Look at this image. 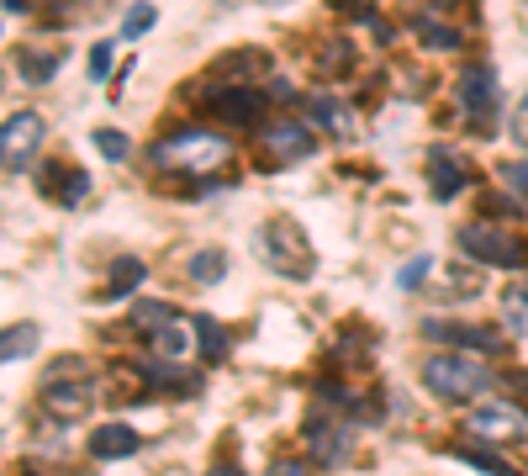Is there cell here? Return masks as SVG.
Wrapping results in <instances>:
<instances>
[{"label": "cell", "instance_id": "cell-18", "mask_svg": "<svg viewBox=\"0 0 528 476\" xmlns=\"http://www.w3.org/2000/svg\"><path fill=\"white\" fill-rule=\"evenodd\" d=\"M143 281V260H132V254H122L117 265H111V281H106V297H127L132 286Z\"/></svg>", "mask_w": 528, "mask_h": 476}, {"label": "cell", "instance_id": "cell-9", "mask_svg": "<svg viewBox=\"0 0 528 476\" xmlns=\"http://www.w3.org/2000/svg\"><path fill=\"white\" fill-rule=\"evenodd\" d=\"M264 143H270V159L275 164H296V159H312L317 154V138L301 122H275Z\"/></svg>", "mask_w": 528, "mask_h": 476}, {"label": "cell", "instance_id": "cell-12", "mask_svg": "<svg viewBox=\"0 0 528 476\" xmlns=\"http://www.w3.org/2000/svg\"><path fill=\"white\" fill-rule=\"evenodd\" d=\"M428 191H433V201H455V196L465 191V170H460V164L449 159L444 149L428 154Z\"/></svg>", "mask_w": 528, "mask_h": 476}, {"label": "cell", "instance_id": "cell-29", "mask_svg": "<svg viewBox=\"0 0 528 476\" xmlns=\"http://www.w3.org/2000/svg\"><path fill=\"white\" fill-rule=\"evenodd\" d=\"M154 350H159L164 360H175V355L185 350V339H180V328H159V334H154Z\"/></svg>", "mask_w": 528, "mask_h": 476}, {"label": "cell", "instance_id": "cell-2", "mask_svg": "<svg viewBox=\"0 0 528 476\" xmlns=\"http://www.w3.org/2000/svg\"><path fill=\"white\" fill-rule=\"evenodd\" d=\"M423 387L444 402H470V397H481L492 387V376H486V365L470 360V355H433L423 365Z\"/></svg>", "mask_w": 528, "mask_h": 476}, {"label": "cell", "instance_id": "cell-20", "mask_svg": "<svg viewBox=\"0 0 528 476\" xmlns=\"http://www.w3.org/2000/svg\"><path fill=\"white\" fill-rule=\"evenodd\" d=\"M16 69H22L27 85H48L53 75H59V59H53V53H22V59H16Z\"/></svg>", "mask_w": 528, "mask_h": 476}, {"label": "cell", "instance_id": "cell-3", "mask_svg": "<svg viewBox=\"0 0 528 476\" xmlns=\"http://www.w3.org/2000/svg\"><path fill=\"white\" fill-rule=\"evenodd\" d=\"M259 254H264V260H270L286 281H307V276H312V244H307V233H301L296 223H286V217L259 228Z\"/></svg>", "mask_w": 528, "mask_h": 476}, {"label": "cell", "instance_id": "cell-30", "mask_svg": "<svg viewBox=\"0 0 528 476\" xmlns=\"http://www.w3.org/2000/svg\"><path fill=\"white\" fill-rule=\"evenodd\" d=\"M513 138H518V143H528V96L518 101V117H513Z\"/></svg>", "mask_w": 528, "mask_h": 476}, {"label": "cell", "instance_id": "cell-27", "mask_svg": "<svg viewBox=\"0 0 528 476\" xmlns=\"http://www.w3.org/2000/svg\"><path fill=\"white\" fill-rule=\"evenodd\" d=\"M154 22H159V11H154V6H132V11H127V22H122V38H143V32L154 27Z\"/></svg>", "mask_w": 528, "mask_h": 476}, {"label": "cell", "instance_id": "cell-24", "mask_svg": "<svg viewBox=\"0 0 528 476\" xmlns=\"http://www.w3.org/2000/svg\"><path fill=\"white\" fill-rule=\"evenodd\" d=\"M412 27H418L433 48H460V32L455 27H439V22H428V16H412Z\"/></svg>", "mask_w": 528, "mask_h": 476}, {"label": "cell", "instance_id": "cell-21", "mask_svg": "<svg viewBox=\"0 0 528 476\" xmlns=\"http://www.w3.org/2000/svg\"><path fill=\"white\" fill-rule=\"evenodd\" d=\"M132 323L148 328V334H159V328L175 323V307H164V302H138V307H132Z\"/></svg>", "mask_w": 528, "mask_h": 476}, {"label": "cell", "instance_id": "cell-14", "mask_svg": "<svg viewBox=\"0 0 528 476\" xmlns=\"http://www.w3.org/2000/svg\"><path fill=\"white\" fill-rule=\"evenodd\" d=\"M307 117H312L317 127H328L333 138H349V133H354V112H349L344 101H333V96H312V101H307Z\"/></svg>", "mask_w": 528, "mask_h": 476}, {"label": "cell", "instance_id": "cell-22", "mask_svg": "<svg viewBox=\"0 0 528 476\" xmlns=\"http://www.w3.org/2000/svg\"><path fill=\"white\" fill-rule=\"evenodd\" d=\"M497 180L513 191V201H528V159H507L502 170H497Z\"/></svg>", "mask_w": 528, "mask_h": 476}, {"label": "cell", "instance_id": "cell-25", "mask_svg": "<svg viewBox=\"0 0 528 476\" xmlns=\"http://www.w3.org/2000/svg\"><path fill=\"white\" fill-rule=\"evenodd\" d=\"M428 270H433V260H428V254H418V260H407L402 270H396V286H402V291H418V286L428 281Z\"/></svg>", "mask_w": 528, "mask_h": 476}, {"label": "cell", "instance_id": "cell-10", "mask_svg": "<svg viewBox=\"0 0 528 476\" xmlns=\"http://www.w3.org/2000/svg\"><path fill=\"white\" fill-rule=\"evenodd\" d=\"M212 112L222 122H233V127H254L264 117V101L254 96V90H217L212 96Z\"/></svg>", "mask_w": 528, "mask_h": 476}, {"label": "cell", "instance_id": "cell-31", "mask_svg": "<svg viewBox=\"0 0 528 476\" xmlns=\"http://www.w3.org/2000/svg\"><path fill=\"white\" fill-rule=\"evenodd\" d=\"M270 476H307V466H301V461H275Z\"/></svg>", "mask_w": 528, "mask_h": 476}, {"label": "cell", "instance_id": "cell-15", "mask_svg": "<svg viewBox=\"0 0 528 476\" xmlns=\"http://www.w3.org/2000/svg\"><path fill=\"white\" fill-rule=\"evenodd\" d=\"M423 334L428 339H455V344H465V350H492L497 344L492 328H465V323H439V318H428Z\"/></svg>", "mask_w": 528, "mask_h": 476}, {"label": "cell", "instance_id": "cell-32", "mask_svg": "<svg viewBox=\"0 0 528 476\" xmlns=\"http://www.w3.org/2000/svg\"><path fill=\"white\" fill-rule=\"evenodd\" d=\"M212 476H243V466H238V461H217Z\"/></svg>", "mask_w": 528, "mask_h": 476}, {"label": "cell", "instance_id": "cell-26", "mask_svg": "<svg viewBox=\"0 0 528 476\" xmlns=\"http://www.w3.org/2000/svg\"><path fill=\"white\" fill-rule=\"evenodd\" d=\"M96 154H101V159H111V164L127 159V138L117 133V127H101V133H96Z\"/></svg>", "mask_w": 528, "mask_h": 476}, {"label": "cell", "instance_id": "cell-17", "mask_svg": "<svg viewBox=\"0 0 528 476\" xmlns=\"http://www.w3.org/2000/svg\"><path fill=\"white\" fill-rule=\"evenodd\" d=\"M222 270H228V254H222V249H196L191 254V281L196 286H217Z\"/></svg>", "mask_w": 528, "mask_h": 476}, {"label": "cell", "instance_id": "cell-23", "mask_svg": "<svg viewBox=\"0 0 528 476\" xmlns=\"http://www.w3.org/2000/svg\"><path fill=\"white\" fill-rule=\"evenodd\" d=\"M455 455H460V461H470V466H481V471H492V476H518V471H513V466H507V461H497V455H492V450H476V445H460Z\"/></svg>", "mask_w": 528, "mask_h": 476}, {"label": "cell", "instance_id": "cell-19", "mask_svg": "<svg viewBox=\"0 0 528 476\" xmlns=\"http://www.w3.org/2000/svg\"><path fill=\"white\" fill-rule=\"evenodd\" d=\"M37 323H22V328H6V344H0V360H27L37 350Z\"/></svg>", "mask_w": 528, "mask_h": 476}, {"label": "cell", "instance_id": "cell-7", "mask_svg": "<svg viewBox=\"0 0 528 476\" xmlns=\"http://www.w3.org/2000/svg\"><path fill=\"white\" fill-rule=\"evenodd\" d=\"M90 402H96V387H90V376H53L48 387H43V408L53 418H85L90 413Z\"/></svg>", "mask_w": 528, "mask_h": 476}, {"label": "cell", "instance_id": "cell-13", "mask_svg": "<svg viewBox=\"0 0 528 476\" xmlns=\"http://www.w3.org/2000/svg\"><path fill=\"white\" fill-rule=\"evenodd\" d=\"M138 445L143 439L127 424H106V429H96V439H90V455H96V461H127V455H138Z\"/></svg>", "mask_w": 528, "mask_h": 476}, {"label": "cell", "instance_id": "cell-8", "mask_svg": "<svg viewBox=\"0 0 528 476\" xmlns=\"http://www.w3.org/2000/svg\"><path fill=\"white\" fill-rule=\"evenodd\" d=\"M37 143H43V117H37V112H22V117L6 122V133H0V154H6V170L11 175L37 154Z\"/></svg>", "mask_w": 528, "mask_h": 476}, {"label": "cell", "instance_id": "cell-1", "mask_svg": "<svg viewBox=\"0 0 528 476\" xmlns=\"http://www.w3.org/2000/svg\"><path fill=\"white\" fill-rule=\"evenodd\" d=\"M233 159V143L217 138V133H201V127H191V133H175L154 143V164H164V170H191V175H212L222 170V164Z\"/></svg>", "mask_w": 528, "mask_h": 476}, {"label": "cell", "instance_id": "cell-28", "mask_svg": "<svg viewBox=\"0 0 528 476\" xmlns=\"http://www.w3.org/2000/svg\"><path fill=\"white\" fill-rule=\"evenodd\" d=\"M111 59H117V53H111V43L90 48V80H106V75H111Z\"/></svg>", "mask_w": 528, "mask_h": 476}, {"label": "cell", "instance_id": "cell-11", "mask_svg": "<svg viewBox=\"0 0 528 476\" xmlns=\"http://www.w3.org/2000/svg\"><path fill=\"white\" fill-rule=\"evenodd\" d=\"M307 445H312V455H317V466H338V461L354 450V434H349L344 424H312Z\"/></svg>", "mask_w": 528, "mask_h": 476}, {"label": "cell", "instance_id": "cell-4", "mask_svg": "<svg viewBox=\"0 0 528 476\" xmlns=\"http://www.w3.org/2000/svg\"><path fill=\"white\" fill-rule=\"evenodd\" d=\"M460 249L470 254V260H481V265H502V270H518V265L528 260L523 238H513L507 228H481V223L460 228Z\"/></svg>", "mask_w": 528, "mask_h": 476}, {"label": "cell", "instance_id": "cell-16", "mask_svg": "<svg viewBox=\"0 0 528 476\" xmlns=\"http://www.w3.org/2000/svg\"><path fill=\"white\" fill-rule=\"evenodd\" d=\"M191 328H196V339H201V355H206V360H222V355H228V328H222L217 318L196 313Z\"/></svg>", "mask_w": 528, "mask_h": 476}, {"label": "cell", "instance_id": "cell-5", "mask_svg": "<svg viewBox=\"0 0 528 476\" xmlns=\"http://www.w3.org/2000/svg\"><path fill=\"white\" fill-rule=\"evenodd\" d=\"M460 106L476 133H492L497 127V69L492 64H465L460 75Z\"/></svg>", "mask_w": 528, "mask_h": 476}, {"label": "cell", "instance_id": "cell-6", "mask_svg": "<svg viewBox=\"0 0 528 476\" xmlns=\"http://www.w3.org/2000/svg\"><path fill=\"white\" fill-rule=\"evenodd\" d=\"M465 429H470V434L497 439V445H507V439H523L528 418H523L518 408H507V402H481V408H470V413H465Z\"/></svg>", "mask_w": 528, "mask_h": 476}, {"label": "cell", "instance_id": "cell-33", "mask_svg": "<svg viewBox=\"0 0 528 476\" xmlns=\"http://www.w3.org/2000/svg\"><path fill=\"white\" fill-rule=\"evenodd\" d=\"M222 6H228V0H222Z\"/></svg>", "mask_w": 528, "mask_h": 476}]
</instances>
